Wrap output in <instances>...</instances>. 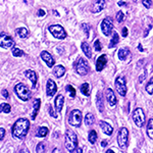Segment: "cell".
<instances>
[{"label": "cell", "mask_w": 153, "mask_h": 153, "mask_svg": "<svg viewBox=\"0 0 153 153\" xmlns=\"http://www.w3.org/2000/svg\"><path fill=\"white\" fill-rule=\"evenodd\" d=\"M29 128H30L29 120H27V118H25V117L19 118V120L14 123V125L12 126V130H11L12 136L19 140L24 139L27 136V134H28Z\"/></svg>", "instance_id": "obj_1"}, {"label": "cell", "mask_w": 153, "mask_h": 153, "mask_svg": "<svg viewBox=\"0 0 153 153\" xmlns=\"http://www.w3.org/2000/svg\"><path fill=\"white\" fill-rule=\"evenodd\" d=\"M65 147L70 152H75L78 148V137L71 130H68L65 132Z\"/></svg>", "instance_id": "obj_2"}, {"label": "cell", "mask_w": 153, "mask_h": 153, "mask_svg": "<svg viewBox=\"0 0 153 153\" xmlns=\"http://www.w3.org/2000/svg\"><path fill=\"white\" fill-rule=\"evenodd\" d=\"M14 91H16V94L18 95V97L23 101H28L31 97V91L23 83H19L14 87Z\"/></svg>", "instance_id": "obj_3"}, {"label": "cell", "mask_w": 153, "mask_h": 153, "mask_svg": "<svg viewBox=\"0 0 153 153\" xmlns=\"http://www.w3.org/2000/svg\"><path fill=\"white\" fill-rule=\"evenodd\" d=\"M128 142H129V131L127 128H120L117 134V143L120 149L126 150L128 148Z\"/></svg>", "instance_id": "obj_4"}, {"label": "cell", "mask_w": 153, "mask_h": 153, "mask_svg": "<svg viewBox=\"0 0 153 153\" xmlns=\"http://www.w3.org/2000/svg\"><path fill=\"white\" fill-rule=\"evenodd\" d=\"M82 111L79 109H74L71 110L68 117V124L73 127L80 128L81 124H82Z\"/></svg>", "instance_id": "obj_5"}, {"label": "cell", "mask_w": 153, "mask_h": 153, "mask_svg": "<svg viewBox=\"0 0 153 153\" xmlns=\"http://www.w3.org/2000/svg\"><path fill=\"white\" fill-rule=\"evenodd\" d=\"M75 68L76 73L81 76H86L89 73V71H90V66H89L87 60L82 57L78 58V60L75 63Z\"/></svg>", "instance_id": "obj_6"}, {"label": "cell", "mask_w": 153, "mask_h": 153, "mask_svg": "<svg viewBox=\"0 0 153 153\" xmlns=\"http://www.w3.org/2000/svg\"><path fill=\"white\" fill-rule=\"evenodd\" d=\"M49 32L52 34L54 38L59 39V40H63L66 38V32L65 30L60 26V25H52L48 28Z\"/></svg>", "instance_id": "obj_7"}, {"label": "cell", "mask_w": 153, "mask_h": 153, "mask_svg": "<svg viewBox=\"0 0 153 153\" xmlns=\"http://www.w3.org/2000/svg\"><path fill=\"white\" fill-rule=\"evenodd\" d=\"M146 117H145V112L143 111L142 108H136L133 111V120H134L135 125L138 128H142L145 123Z\"/></svg>", "instance_id": "obj_8"}, {"label": "cell", "mask_w": 153, "mask_h": 153, "mask_svg": "<svg viewBox=\"0 0 153 153\" xmlns=\"http://www.w3.org/2000/svg\"><path fill=\"white\" fill-rule=\"evenodd\" d=\"M115 89H117V93L120 96L125 97L127 95V85H126V79L123 78V76H118L115 80Z\"/></svg>", "instance_id": "obj_9"}, {"label": "cell", "mask_w": 153, "mask_h": 153, "mask_svg": "<svg viewBox=\"0 0 153 153\" xmlns=\"http://www.w3.org/2000/svg\"><path fill=\"white\" fill-rule=\"evenodd\" d=\"M12 46H14V40L11 38L10 36L6 35L5 33L0 34V47L2 48H11Z\"/></svg>", "instance_id": "obj_10"}, {"label": "cell", "mask_w": 153, "mask_h": 153, "mask_svg": "<svg viewBox=\"0 0 153 153\" xmlns=\"http://www.w3.org/2000/svg\"><path fill=\"white\" fill-rule=\"evenodd\" d=\"M113 29V23L112 19L110 18H106L102 21L101 23V30H102V33L104 34L105 36H109L112 32Z\"/></svg>", "instance_id": "obj_11"}, {"label": "cell", "mask_w": 153, "mask_h": 153, "mask_svg": "<svg viewBox=\"0 0 153 153\" xmlns=\"http://www.w3.org/2000/svg\"><path fill=\"white\" fill-rule=\"evenodd\" d=\"M56 91H57V86H56L55 82L53 80H51V79H49L47 81V85H46V94L49 97H52L56 93Z\"/></svg>", "instance_id": "obj_12"}, {"label": "cell", "mask_w": 153, "mask_h": 153, "mask_svg": "<svg viewBox=\"0 0 153 153\" xmlns=\"http://www.w3.org/2000/svg\"><path fill=\"white\" fill-rule=\"evenodd\" d=\"M40 56H41V58L46 62V65H47L48 68H52V66L54 65V63H55L52 55H51L49 52H47V51H42Z\"/></svg>", "instance_id": "obj_13"}, {"label": "cell", "mask_w": 153, "mask_h": 153, "mask_svg": "<svg viewBox=\"0 0 153 153\" xmlns=\"http://www.w3.org/2000/svg\"><path fill=\"white\" fill-rule=\"evenodd\" d=\"M106 99H107L108 103H109V105L111 106V107H114L115 105H117V96L114 95V92L112 91V89L108 88L107 90H106Z\"/></svg>", "instance_id": "obj_14"}, {"label": "cell", "mask_w": 153, "mask_h": 153, "mask_svg": "<svg viewBox=\"0 0 153 153\" xmlns=\"http://www.w3.org/2000/svg\"><path fill=\"white\" fill-rule=\"evenodd\" d=\"M106 62H107V56L105 54H102L101 56L97 58L96 60V71H101L104 68V66L106 65Z\"/></svg>", "instance_id": "obj_15"}, {"label": "cell", "mask_w": 153, "mask_h": 153, "mask_svg": "<svg viewBox=\"0 0 153 153\" xmlns=\"http://www.w3.org/2000/svg\"><path fill=\"white\" fill-rule=\"evenodd\" d=\"M105 7V0H94V3H93L92 10L95 13L102 11Z\"/></svg>", "instance_id": "obj_16"}, {"label": "cell", "mask_w": 153, "mask_h": 153, "mask_svg": "<svg viewBox=\"0 0 153 153\" xmlns=\"http://www.w3.org/2000/svg\"><path fill=\"white\" fill-rule=\"evenodd\" d=\"M63 102H65V97H63V95L59 94L56 96L55 100H54V106H55L56 111H58V112L61 111V109H62V107H63Z\"/></svg>", "instance_id": "obj_17"}, {"label": "cell", "mask_w": 153, "mask_h": 153, "mask_svg": "<svg viewBox=\"0 0 153 153\" xmlns=\"http://www.w3.org/2000/svg\"><path fill=\"white\" fill-rule=\"evenodd\" d=\"M25 76L29 79L30 81L32 82V87L35 88L36 87V84H37V75L34 71L32 70H28L25 71Z\"/></svg>", "instance_id": "obj_18"}, {"label": "cell", "mask_w": 153, "mask_h": 153, "mask_svg": "<svg viewBox=\"0 0 153 153\" xmlns=\"http://www.w3.org/2000/svg\"><path fill=\"white\" fill-rule=\"evenodd\" d=\"M100 127H101V130H102V132L104 133L106 135H111L112 132H113V128L110 126L108 123L104 122V120H101L100 122Z\"/></svg>", "instance_id": "obj_19"}, {"label": "cell", "mask_w": 153, "mask_h": 153, "mask_svg": "<svg viewBox=\"0 0 153 153\" xmlns=\"http://www.w3.org/2000/svg\"><path fill=\"white\" fill-rule=\"evenodd\" d=\"M96 106H97L98 110L100 112H103L104 111V103H103V96H102V93L98 92L97 93V96H96Z\"/></svg>", "instance_id": "obj_20"}, {"label": "cell", "mask_w": 153, "mask_h": 153, "mask_svg": "<svg viewBox=\"0 0 153 153\" xmlns=\"http://www.w3.org/2000/svg\"><path fill=\"white\" fill-rule=\"evenodd\" d=\"M130 55H131V52L128 48H122L118 50V58H120V60H123V61L127 60V59L130 57Z\"/></svg>", "instance_id": "obj_21"}, {"label": "cell", "mask_w": 153, "mask_h": 153, "mask_svg": "<svg viewBox=\"0 0 153 153\" xmlns=\"http://www.w3.org/2000/svg\"><path fill=\"white\" fill-rule=\"evenodd\" d=\"M34 109H33V113H32V120H34L38 114V111L40 109V105H41V100L40 99H35L34 100Z\"/></svg>", "instance_id": "obj_22"}, {"label": "cell", "mask_w": 153, "mask_h": 153, "mask_svg": "<svg viewBox=\"0 0 153 153\" xmlns=\"http://www.w3.org/2000/svg\"><path fill=\"white\" fill-rule=\"evenodd\" d=\"M65 74V68H63L62 65H56L55 68H53V75L55 76L56 78H61Z\"/></svg>", "instance_id": "obj_23"}, {"label": "cell", "mask_w": 153, "mask_h": 153, "mask_svg": "<svg viewBox=\"0 0 153 153\" xmlns=\"http://www.w3.org/2000/svg\"><path fill=\"white\" fill-rule=\"evenodd\" d=\"M81 47H82L83 52L85 53V55L87 56L88 58L92 57V51H91V48H90V46H89L88 43H86V42H83L82 46H81Z\"/></svg>", "instance_id": "obj_24"}, {"label": "cell", "mask_w": 153, "mask_h": 153, "mask_svg": "<svg viewBox=\"0 0 153 153\" xmlns=\"http://www.w3.org/2000/svg\"><path fill=\"white\" fill-rule=\"evenodd\" d=\"M94 120H95V117H94V115H93L92 113H87L85 118H84L85 125L88 126V127H90V126H92L93 124H94Z\"/></svg>", "instance_id": "obj_25"}, {"label": "cell", "mask_w": 153, "mask_h": 153, "mask_svg": "<svg viewBox=\"0 0 153 153\" xmlns=\"http://www.w3.org/2000/svg\"><path fill=\"white\" fill-rule=\"evenodd\" d=\"M16 35H18L19 38H27L29 35V31L26 28H19L16 29Z\"/></svg>", "instance_id": "obj_26"}, {"label": "cell", "mask_w": 153, "mask_h": 153, "mask_svg": "<svg viewBox=\"0 0 153 153\" xmlns=\"http://www.w3.org/2000/svg\"><path fill=\"white\" fill-rule=\"evenodd\" d=\"M81 92H82L85 96H89V95H90V93H91L90 85H89L88 83L82 84V86H81Z\"/></svg>", "instance_id": "obj_27"}, {"label": "cell", "mask_w": 153, "mask_h": 153, "mask_svg": "<svg viewBox=\"0 0 153 153\" xmlns=\"http://www.w3.org/2000/svg\"><path fill=\"white\" fill-rule=\"evenodd\" d=\"M147 135L151 140H153V118L149 120L147 125Z\"/></svg>", "instance_id": "obj_28"}, {"label": "cell", "mask_w": 153, "mask_h": 153, "mask_svg": "<svg viewBox=\"0 0 153 153\" xmlns=\"http://www.w3.org/2000/svg\"><path fill=\"white\" fill-rule=\"evenodd\" d=\"M88 140L91 144H95L96 141H97V133H96V131H94V130L90 131L89 136H88Z\"/></svg>", "instance_id": "obj_29"}, {"label": "cell", "mask_w": 153, "mask_h": 153, "mask_svg": "<svg viewBox=\"0 0 153 153\" xmlns=\"http://www.w3.org/2000/svg\"><path fill=\"white\" fill-rule=\"evenodd\" d=\"M118 42H120V37H118V34L114 32V34H113V38L111 39V41H110V43H109V48L115 47V46L118 44Z\"/></svg>", "instance_id": "obj_30"}, {"label": "cell", "mask_w": 153, "mask_h": 153, "mask_svg": "<svg viewBox=\"0 0 153 153\" xmlns=\"http://www.w3.org/2000/svg\"><path fill=\"white\" fill-rule=\"evenodd\" d=\"M47 134H48V128H46V127H41L37 131V136H38V137L43 138Z\"/></svg>", "instance_id": "obj_31"}, {"label": "cell", "mask_w": 153, "mask_h": 153, "mask_svg": "<svg viewBox=\"0 0 153 153\" xmlns=\"http://www.w3.org/2000/svg\"><path fill=\"white\" fill-rule=\"evenodd\" d=\"M10 105L7 104V103H1L0 104V112H3V113H9L10 112Z\"/></svg>", "instance_id": "obj_32"}, {"label": "cell", "mask_w": 153, "mask_h": 153, "mask_svg": "<svg viewBox=\"0 0 153 153\" xmlns=\"http://www.w3.org/2000/svg\"><path fill=\"white\" fill-rule=\"evenodd\" d=\"M24 54H25L24 51L21 50V49H19V48H16V47L12 49V55L16 56V57H21V56H23Z\"/></svg>", "instance_id": "obj_33"}, {"label": "cell", "mask_w": 153, "mask_h": 153, "mask_svg": "<svg viewBox=\"0 0 153 153\" xmlns=\"http://www.w3.org/2000/svg\"><path fill=\"white\" fill-rule=\"evenodd\" d=\"M146 91H147V93L148 94H153V78L150 79V81H149V83L147 84V86H146Z\"/></svg>", "instance_id": "obj_34"}, {"label": "cell", "mask_w": 153, "mask_h": 153, "mask_svg": "<svg viewBox=\"0 0 153 153\" xmlns=\"http://www.w3.org/2000/svg\"><path fill=\"white\" fill-rule=\"evenodd\" d=\"M66 91L70 93V97L71 98H75L76 97V90H75V88L71 87V85L66 86Z\"/></svg>", "instance_id": "obj_35"}, {"label": "cell", "mask_w": 153, "mask_h": 153, "mask_svg": "<svg viewBox=\"0 0 153 153\" xmlns=\"http://www.w3.org/2000/svg\"><path fill=\"white\" fill-rule=\"evenodd\" d=\"M125 19V14L123 11H118L117 13V21L118 23H122V22H124Z\"/></svg>", "instance_id": "obj_36"}, {"label": "cell", "mask_w": 153, "mask_h": 153, "mask_svg": "<svg viewBox=\"0 0 153 153\" xmlns=\"http://www.w3.org/2000/svg\"><path fill=\"white\" fill-rule=\"evenodd\" d=\"M82 29H83V31L85 32L86 35L89 36V32H90V29H91L90 25H88V24H82Z\"/></svg>", "instance_id": "obj_37"}, {"label": "cell", "mask_w": 153, "mask_h": 153, "mask_svg": "<svg viewBox=\"0 0 153 153\" xmlns=\"http://www.w3.org/2000/svg\"><path fill=\"white\" fill-rule=\"evenodd\" d=\"M45 151V146L43 143H39L36 147V152H44Z\"/></svg>", "instance_id": "obj_38"}, {"label": "cell", "mask_w": 153, "mask_h": 153, "mask_svg": "<svg viewBox=\"0 0 153 153\" xmlns=\"http://www.w3.org/2000/svg\"><path fill=\"white\" fill-rule=\"evenodd\" d=\"M143 5H144L146 8H150L152 5V0H143Z\"/></svg>", "instance_id": "obj_39"}, {"label": "cell", "mask_w": 153, "mask_h": 153, "mask_svg": "<svg viewBox=\"0 0 153 153\" xmlns=\"http://www.w3.org/2000/svg\"><path fill=\"white\" fill-rule=\"evenodd\" d=\"M94 48H95V50L96 51H101V44H100V41L99 40H96L94 42Z\"/></svg>", "instance_id": "obj_40"}, {"label": "cell", "mask_w": 153, "mask_h": 153, "mask_svg": "<svg viewBox=\"0 0 153 153\" xmlns=\"http://www.w3.org/2000/svg\"><path fill=\"white\" fill-rule=\"evenodd\" d=\"M49 114H50L51 117H54V118H56V117H58V115H57V113H56V112H54V110L52 109V107H49Z\"/></svg>", "instance_id": "obj_41"}, {"label": "cell", "mask_w": 153, "mask_h": 153, "mask_svg": "<svg viewBox=\"0 0 153 153\" xmlns=\"http://www.w3.org/2000/svg\"><path fill=\"white\" fill-rule=\"evenodd\" d=\"M4 136H5V129H3V128H0V141H2V140H3Z\"/></svg>", "instance_id": "obj_42"}, {"label": "cell", "mask_w": 153, "mask_h": 153, "mask_svg": "<svg viewBox=\"0 0 153 153\" xmlns=\"http://www.w3.org/2000/svg\"><path fill=\"white\" fill-rule=\"evenodd\" d=\"M38 16H45V11H44L43 9H39V10H38Z\"/></svg>", "instance_id": "obj_43"}, {"label": "cell", "mask_w": 153, "mask_h": 153, "mask_svg": "<svg viewBox=\"0 0 153 153\" xmlns=\"http://www.w3.org/2000/svg\"><path fill=\"white\" fill-rule=\"evenodd\" d=\"M2 95H3L4 98L8 97V92H7V90H5V89H4V90H2Z\"/></svg>", "instance_id": "obj_44"}, {"label": "cell", "mask_w": 153, "mask_h": 153, "mask_svg": "<svg viewBox=\"0 0 153 153\" xmlns=\"http://www.w3.org/2000/svg\"><path fill=\"white\" fill-rule=\"evenodd\" d=\"M128 36V29L124 28L123 29V37H127Z\"/></svg>", "instance_id": "obj_45"}, {"label": "cell", "mask_w": 153, "mask_h": 153, "mask_svg": "<svg viewBox=\"0 0 153 153\" xmlns=\"http://www.w3.org/2000/svg\"><path fill=\"white\" fill-rule=\"evenodd\" d=\"M144 78H146V71H145V73H144V75L141 76H140V78H139V82H140V83H142L143 81H144Z\"/></svg>", "instance_id": "obj_46"}, {"label": "cell", "mask_w": 153, "mask_h": 153, "mask_svg": "<svg viewBox=\"0 0 153 153\" xmlns=\"http://www.w3.org/2000/svg\"><path fill=\"white\" fill-rule=\"evenodd\" d=\"M108 145V142L106 141V140H104V141L101 142V147H106Z\"/></svg>", "instance_id": "obj_47"}, {"label": "cell", "mask_w": 153, "mask_h": 153, "mask_svg": "<svg viewBox=\"0 0 153 153\" xmlns=\"http://www.w3.org/2000/svg\"><path fill=\"white\" fill-rule=\"evenodd\" d=\"M117 4H118V6H125V5H126V2H124V1H120Z\"/></svg>", "instance_id": "obj_48"}, {"label": "cell", "mask_w": 153, "mask_h": 153, "mask_svg": "<svg viewBox=\"0 0 153 153\" xmlns=\"http://www.w3.org/2000/svg\"><path fill=\"white\" fill-rule=\"evenodd\" d=\"M139 50H140V51H143V48H142V45H141V44H139Z\"/></svg>", "instance_id": "obj_49"}, {"label": "cell", "mask_w": 153, "mask_h": 153, "mask_svg": "<svg viewBox=\"0 0 153 153\" xmlns=\"http://www.w3.org/2000/svg\"><path fill=\"white\" fill-rule=\"evenodd\" d=\"M111 152H113V151H112V150H111V149H108V150H107V151H106V153H111Z\"/></svg>", "instance_id": "obj_50"}, {"label": "cell", "mask_w": 153, "mask_h": 153, "mask_svg": "<svg viewBox=\"0 0 153 153\" xmlns=\"http://www.w3.org/2000/svg\"><path fill=\"white\" fill-rule=\"evenodd\" d=\"M134 1H137V0H134Z\"/></svg>", "instance_id": "obj_51"}]
</instances>
